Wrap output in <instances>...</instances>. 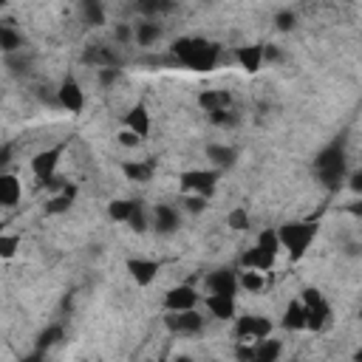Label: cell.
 <instances>
[{"label":"cell","instance_id":"obj_39","mask_svg":"<svg viewBox=\"0 0 362 362\" xmlns=\"http://www.w3.org/2000/svg\"><path fill=\"white\" fill-rule=\"evenodd\" d=\"M275 26H278L280 32H292V29H295V15H292V12H278Z\"/></svg>","mask_w":362,"mask_h":362},{"label":"cell","instance_id":"obj_49","mask_svg":"<svg viewBox=\"0 0 362 362\" xmlns=\"http://www.w3.org/2000/svg\"><path fill=\"white\" fill-rule=\"evenodd\" d=\"M359 320H362V309H359Z\"/></svg>","mask_w":362,"mask_h":362},{"label":"cell","instance_id":"obj_45","mask_svg":"<svg viewBox=\"0 0 362 362\" xmlns=\"http://www.w3.org/2000/svg\"><path fill=\"white\" fill-rule=\"evenodd\" d=\"M12 162V145H4V150H0V164H9Z\"/></svg>","mask_w":362,"mask_h":362},{"label":"cell","instance_id":"obj_18","mask_svg":"<svg viewBox=\"0 0 362 362\" xmlns=\"http://www.w3.org/2000/svg\"><path fill=\"white\" fill-rule=\"evenodd\" d=\"M20 195H23V187H20V181L15 179V176H0V204L4 207H15L18 201H20Z\"/></svg>","mask_w":362,"mask_h":362},{"label":"cell","instance_id":"obj_14","mask_svg":"<svg viewBox=\"0 0 362 362\" xmlns=\"http://www.w3.org/2000/svg\"><path fill=\"white\" fill-rule=\"evenodd\" d=\"M275 258L278 255H272V252H266V250H261L258 244L240 258V264H244L247 269H258V272H266V269H272L275 266Z\"/></svg>","mask_w":362,"mask_h":362},{"label":"cell","instance_id":"obj_5","mask_svg":"<svg viewBox=\"0 0 362 362\" xmlns=\"http://www.w3.org/2000/svg\"><path fill=\"white\" fill-rule=\"evenodd\" d=\"M303 303H306V317H309V325H306V328H311V331L325 328V323H328V317H331V309H328V303L323 300V295H320L317 289H306V292H303Z\"/></svg>","mask_w":362,"mask_h":362},{"label":"cell","instance_id":"obj_21","mask_svg":"<svg viewBox=\"0 0 362 362\" xmlns=\"http://www.w3.org/2000/svg\"><path fill=\"white\" fill-rule=\"evenodd\" d=\"M79 9H82V20L93 29H99L105 23V6L102 0H79Z\"/></svg>","mask_w":362,"mask_h":362},{"label":"cell","instance_id":"obj_4","mask_svg":"<svg viewBox=\"0 0 362 362\" xmlns=\"http://www.w3.org/2000/svg\"><path fill=\"white\" fill-rule=\"evenodd\" d=\"M272 334V323L261 314H250V317H240L238 325H235V337L240 342H258V340H266Z\"/></svg>","mask_w":362,"mask_h":362},{"label":"cell","instance_id":"obj_37","mask_svg":"<svg viewBox=\"0 0 362 362\" xmlns=\"http://www.w3.org/2000/svg\"><path fill=\"white\" fill-rule=\"evenodd\" d=\"M128 224H131V229H136V232H145V229H148V218H145V209H142L139 201H136V209H134V215L128 218Z\"/></svg>","mask_w":362,"mask_h":362},{"label":"cell","instance_id":"obj_44","mask_svg":"<svg viewBox=\"0 0 362 362\" xmlns=\"http://www.w3.org/2000/svg\"><path fill=\"white\" fill-rule=\"evenodd\" d=\"M348 187H351L354 193H359V195H362V170H356V173L351 176V181H348Z\"/></svg>","mask_w":362,"mask_h":362},{"label":"cell","instance_id":"obj_32","mask_svg":"<svg viewBox=\"0 0 362 362\" xmlns=\"http://www.w3.org/2000/svg\"><path fill=\"white\" fill-rule=\"evenodd\" d=\"M63 340V325H49L43 334H40V340H37V351H49L51 345H57Z\"/></svg>","mask_w":362,"mask_h":362},{"label":"cell","instance_id":"obj_25","mask_svg":"<svg viewBox=\"0 0 362 362\" xmlns=\"http://www.w3.org/2000/svg\"><path fill=\"white\" fill-rule=\"evenodd\" d=\"M74 195H77V187L74 184H68V187H63V193L60 195H54L49 204H46V212L49 215H60V212H68V207L74 204Z\"/></svg>","mask_w":362,"mask_h":362},{"label":"cell","instance_id":"obj_10","mask_svg":"<svg viewBox=\"0 0 362 362\" xmlns=\"http://www.w3.org/2000/svg\"><path fill=\"white\" fill-rule=\"evenodd\" d=\"M207 286H209V292H212V295H232V297H235V292H238L240 280H238V275H235V272H229V269H218V272H212V275L207 278Z\"/></svg>","mask_w":362,"mask_h":362},{"label":"cell","instance_id":"obj_40","mask_svg":"<svg viewBox=\"0 0 362 362\" xmlns=\"http://www.w3.org/2000/svg\"><path fill=\"white\" fill-rule=\"evenodd\" d=\"M119 74H122V71H119L116 65H110V68H99V82H102V85H113V82L119 79Z\"/></svg>","mask_w":362,"mask_h":362},{"label":"cell","instance_id":"obj_16","mask_svg":"<svg viewBox=\"0 0 362 362\" xmlns=\"http://www.w3.org/2000/svg\"><path fill=\"white\" fill-rule=\"evenodd\" d=\"M204 303H207L209 314L218 317V320H229V317L235 314V300H232V295H209Z\"/></svg>","mask_w":362,"mask_h":362},{"label":"cell","instance_id":"obj_29","mask_svg":"<svg viewBox=\"0 0 362 362\" xmlns=\"http://www.w3.org/2000/svg\"><path fill=\"white\" fill-rule=\"evenodd\" d=\"M280 356V342L278 340H258L255 342V359H261V362H272V359H278Z\"/></svg>","mask_w":362,"mask_h":362},{"label":"cell","instance_id":"obj_1","mask_svg":"<svg viewBox=\"0 0 362 362\" xmlns=\"http://www.w3.org/2000/svg\"><path fill=\"white\" fill-rule=\"evenodd\" d=\"M173 57H176L181 65L193 68V71H209V68H215L221 51H218V46L209 43V40L181 37V40L173 43Z\"/></svg>","mask_w":362,"mask_h":362},{"label":"cell","instance_id":"obj_26","mask_svg":"<svg viewBox=\"0 0 362 362\" xmlns=\"http://www.w3.org/2000/svg\"><path fill=\"white\" fill-rule=\"evenodd\" d=\"M159 37H162V26L153 23V20H145V23H139V26L134 29V40H136L139 46H153Z\"/></svg>","mask_w":362,"mask_h":362},{"label":"cell","instance_id":"obj_22","mask_svg":"<svg viewBox=\"0 0 362 362\" xmlns=\"http://www.w3.org/2000/svg\"><path fill=\"white\" fill-rule=\"evenodd\" d=\"M207 159H209L215 167L226 170V167H232V164H235L238 153H235L232 148H226V145H209V148H207Z\"/></svg>","mask_w":362,"mask_h":362},{"label":"cell","instance_id":"obj_13","mask_svg":"<svg viewBox=\"0 0 362 362\" xmlns=\"http://www.w3.org/2000/svg\"><path fill=\"white\" fill-rule=\"evenodd\" d=\"M153 226H156L162 235H173V232L179 229V212H176L173 207H167V204H159V207L153 209Z\"/></svg>","mask_w":362,"mask_h":362},{"label":"cell","instance_id":"obj_7","mask_svg":"<svg viewBox=\"0 0 362 362\" xmlns=\"http://www.w3.org/2000/svg\"><path fill=\"white\" fill-rule=\"evenodd\" d=\"M215 184H218V173L215 170H187V173H181V187L187 193H198V195L209 198Z\"/></svg>","mask_w":362,"mask_h":362},{"label":"cell","instance_id":"obj_42","mask_svg":"<svg viewBox=\"0 0 362 362\" xmlns=\"http://www.w3.org/2000/svg\"><path fill=\"white\" fill-rule=\"evenodd\" d=\"M238 359H255V342H252V345L240 342V345H238Z\"/></svg>","mask_w":362,"mask_h":362},{"label":"cell","instance_id":"obj_8","mask_svg":"<svg viewBox=\"0 0 362 362\" xmlns=\"http://www.w3.org/2000/svg\"><path fill=\"white\" fill-rule=\"evenodd\" d=\"M60 156H63V148L57 145V148H49V150H43V153H37L32 159V170H34V176L43 184H51L54 181V170L60 164Z\"/></svg>","mask_w":362,"mask_h":362},{"label":"cell","instance_id":"obj_35","mask_svg":"<svg viewBox=\"0 0 362 362\" xmlns=\"http://www.w3.org/2000/svg\"><path fill=\"white\" fill-rule=\"evenodd\" d=\"M20 247V238L18 235H0V255L4 258H12Z\"/></svg>","mask_w":362,"mask_h":362},{"label":"cell","instance_id":"obj_15","mask_svg":"<svg viewBox=\"0 0 362 362\" xmlns=\"http://www.w3.org/2000/svg\"><path fill=\"white\" fill-rule=\"evenodd\" d=\"M82 60L91 63V65H99V68H110V65L119 68V57H116V51L108 49V46H91V49L82 54Z\"/></svg>","mask_w":362,"mask_h":362},{"label":"cell","instance_id":"obj_48","mask_svg":"<svg viewBox=\"0 0 362 362\" xmlns=\"http://www.w3.org/2000/svg\"><path fill=\"white\" fill-rule=\"evenodd\" d=\"M0 4H9V0H0Z\"/></svg>","mask_w":362,"mask_h":362},{"label":"cell","instance_id":"obj_17","mask_svg":"<svg viewBox=\"0 0 362 362\" xmlns=\"http://www.w3.org/2000/svg\"><path fill=\"white\" fill-rule=\"evenodd\" d=\"M235 57H238V63L244 65L250 74H255V71L261 68V63L266 60V57H264V46H240V49L235 51Z\"/></svg>","mask_w":362,"mask_h":362},{"label":"cell","instance_id":"obj_12","mask_svg":"<svg viewBox=\"0 0 362 362\" xmlns=\"http://www.w3.org/2000/svg\"><path fill=\"white\" fill-rule=\"evenodd\" d=\"M128 272H131V278H134L139 286H148V283H153V278L159 275V264H156V261L131 258V261H128Z\"/></svg>","mask_w":362,"mask_h":362},{"label":"cell","instance_id":"obj_43","mask_svg":"<svg viewBox=\"0 0 362 362\" xmlns=\"http://www.w3.org/2000/svg\"><path fill=\"white\" fill-rule=\"evenodd\" d=\"M113 37H116V43H128V40L134 37V32H131L128 26H116V32H113Z\"/></svg>","mask_w":362,"mask_h":362},{"label":"cell","instance_id":"obj_6","mask_svg":"<svg viewBox=\"0 0 362 362\" xmlns=\"http://www.w3.org/2000/svg\"><path fill=\"white\" fill-rule=\"evenodd\" d=\"M164 325H167L173 334L193 337V334H198V331L204 328V317H201L195 309H187V311H167Z\"/></svg>","mask_w":362,"mask_h":362},{"label":"cell","instance_id":"obj_20","mask_svg":"<svg viewBox=\"0 0 362 362\" xmlns=\"http://www.w3.org/2000/svg\"><path fill=\"white\" fill-rule=\"evenodd\" d=\"M198 105L207 110V113H215V110H224V108H232V99L226 91H204L198 96Z\"/></svg>","mask_w":362,"mask_h":362},{"label":"cell","instance_id":"obj_3","mask_svg":"<svg viewBox=\"0 0 362 362\" xmlns=\"http://www.w3.org/2000/svg\"><path fill=\"white\" fill-rule=\"evenodd\" d=\"M278 235H280V244L289 250V255L300 258L311 247V240L317 235V224H311V221H292V224H283L278 229Z\"/></svg>","mask_w":362,"mask_h":362},{"label":"cell","instance_id":"obj_19","mask_svg":"<svg viewBox=\"0 0 362 362\" xmlns=\"http://www.w3.org/2000/svg\"><path fill=\"white\" fill-rule=\"evenodd\" d=\"M283 325H286L289 331H300V328H306V325H309V317H306V303H297V300H292V303L286 306Z\"/></svg>","mask_w":362,"mask_h":362},{"label":"cell","instance_id":"obj_9","mask_svg":"<svg viewBox=\"0 0 362 362\" xmlns=\"http://www.w3.org/2000/svg\"><path fill=\"white\" fill-rule=\"evenodd\" d=\"M195 303H198V295L193 286H176L164 297L167 311H187V309H195Z\"/></svg>","mask_w":362,"mask_h":362},{"label":"cell","instance_id":"obj_11","mask_svg":"<svg viewBox=\"0 0 362 362\" xmlns=\"http://www.w3.org/2000/svg\"><path fill=\"white\" fill-rule=\"evenodd\" d=\"M57 96H60V108H65V110H71V113H79V110H82V105H85L82 88H79L74 79H65V82L60 85Z\"/></svg>","mask_w":362,"mask_h":362},{"label":"cell","instance_id":"obj_36","mask_svg":"<svg viewBox=\"0 0 362 362\" xmlns=\"http://www.w3.org/2000/svg\"><path fill=\"white\" fill-rule=\"evenodd\" d=\"M209 119H212V122L215 125H235L238 122V116H235V110L232 108H224V110H215V113H209Z\"/></svg>","mask_w":362,"mask_h":362},{"label":"cell","instance_id":"obj_31","mask_svg":"<svg viewBox=\"0 0 362 362\" xmlns=\"http://www.w3.org/2000/svg\"><path fill=\"white\" fill-rule=\"evenodd\" d=\"M258 247L261 250H266V252H272V255H278L280 252V235L275 232V229H264L261 235H258Z\"/></svg>","mask_w":362,"mask_h":362},{"label":"cell","instance_id":"obj_41","mask_svg":"<svg viewBox=\"0 0 362 362\" xmlns=\"http://www.w3.org/2000/svg\"><path fill=\"white\" fill-rule=\"evenodd\" d=\"M119 142H122L125 148H136V145L142 142V136H139L136 131H131V128H125L122 134H119Z\"/></svg>","mask_w":362,"mask_h":362},{"label":"cell","instance_id":"obj_28","mask_svg":"<svg viewBox=\"0 0 362 362\" xmlns=\"http://www.w3.org/2000/svg\"><path fill=\"white\" fill-rule=\"evenodd\" d=\"M122 170H125V176H128L131 181H150V176H153V162H125Z\"/></svg>","mask_w":362,"mask_h":362},{"label":"cell","instance_id":"obj_38","mask_svg":"<svg viewBox=\"0 0 362 362\" xmlns=\"http://www.w3.org/2000/svg\"><path fill=\"white\" fill-rule=\"evenodd\" d=\"M184 207H187L190 212H204V207H207V195H198V193H190V195L184 198Z\"/></svg>","mask_w":362,"mask_h":362},{"label":"cell","instance_id":"obj_47","mask_svg":"<svg viewBox=\"0 0 362 362\" xmlns=\"http://www.w3.org/2000/svg\"><path fill=\"white\" fill-rule=\"evenodd\" d=\"M354 356H356V359H359V362H362V348H359V351H356V354H354Z\"/></svg>","mask_w":362,"mask_h":362},{"label":"cell","instance_id":"obj_46","mask_svg":"<svg viewBox=\"0 0 362 362\" xmlns=\"http://www.w3.org/2000/svg\"><path fill=\"white\" fill-rule=\"evenodd\" d=\"M351 212H354V215H362V201H359V204H354V207H351Z\"/></svg>","mask_w":362,"mask_h":362},{"label":"cell","instance_id":"obj_2","mask_svg":"<svg viewBox=\"0 0 362 362\" xmlns=\"http://www.w3.org/2000/svg\"><path fill=\"white\" fill-rule=\"evenodd\" d=\"M314 173L328 190H337L342 184V179H345V148H342V142H331L328 148H323L317 153Z\"/></svg>","mask_w":362,"mask_h":362},{"label":"cell","instance_id":"obj_23","mask_svg":"<svg viewBox=\"0 0 362 362\" xmlns=\"http://www.w3.org/2000/svg\"><path fill=\"white\" fill-rule=\"evenodd\" d=\"M125 125H128L131 131H136L139 136H148V134H150V116H148L145 105H136V108H134V110L128 113Z\"/></svg>","mask_w":362,"mask_h":362},{"label":"cell","instance_id":"obj_30","mask_svg":"<svg viewBox=\"0 0 362 362\" xmlns=\"http://www.w3.org/2000/svg\"><path fill=\"white\" fill-rule=\"evenodd\" d=\"M134 209H136V201L119 198V201H113V204L108 207V215H110L113 221H128V218L134 215Z\"/></svg>","mask_w":362,"mask_h":362},{"label":"cell","instance_id":"obj_24","mask_svg":"<svg viewBox=\"0 0 362 362\" xmlns=\"http://www.w3.org/2000/svg\"><path fill=\"white\" fill-rule=\"evenodd\" d=\"M0 49H4V54H18V51H23V34L15 32L9 23L0 26Z\"/></svg>","mask_w":362,"mask_h":362},{"label":"cell","instance_id":"obj_27","mask_svg":"<svg viewBox=\"0 0 362 362\" xmlns=\"http://www.w3.org/2000/svg\"><path fill=\"white\" fill-rule=\"evenodd\" d=\"M136 9H139V15L153 20L156 15H164L173 9V0H136Z\"/></svg>","mask_w":362,"mask_h":362},{"label":"cell","instance_id":"obj_34","mask_svg":"<svg viewBox=\"0 0 362 362\" xmlns=\"http://www.w3.org/2000/svg\"><path fill=\"white\" fill-rule=\"evenodd\" d=\"M226 226H229V229H235V232H240V229H247V226H250V212H247L244 207H238V209H232V212L226 215Z\"/></svg>","mask_w":362,"mask_h":362},{"label":"cell","instance_id":"obj_33","mask_svg":"<svg viewBox=\"0 0 362 362\" xmlns=\"http://www.w3.org/2000/svg\"><path fill=\"white\" fill-rule=\"evenodd\" d=\"M238 280L247 292H261L264 289V272H258V269H247Z\"/></svg>","mask_w":362,"mask_h":362}]
</instances>
